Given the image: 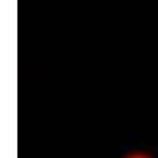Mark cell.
<instances>
[{
	"mask_svg": "<svg viewBox=\"0 0 158 158\" xmlns=\"http://www.w3.org/2000/svg\"><path fill=\"white\" fill-rule=\"evenodd\" d=\"M123 158H153V156L144 150H133V152H128L127 155H123Z\"/></svg>",
	"mask_w": 158,
	"mask_h": 158,
	"instance_id": "1",
	"label": "cell"
}]
</instances>
